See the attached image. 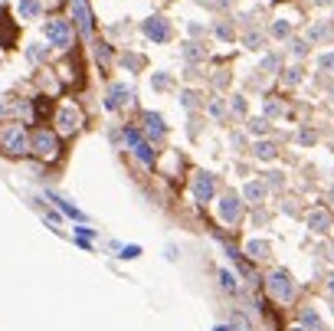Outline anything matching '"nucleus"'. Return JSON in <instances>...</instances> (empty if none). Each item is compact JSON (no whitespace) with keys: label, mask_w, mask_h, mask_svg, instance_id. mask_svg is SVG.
Segmentation results:
<instances>
[{"label":"nucleus","mask_w":334,"mask_h":331,"mask_svg":"<svg viewBox=\"0 0 334 331\" xmlns=\"http://www.w3.org/2000/svg\"><path fill=\"white\" fill-rule=\"evenodd\" d=\"M328 292H331V295H334V276L328 279Z\"/></svg>","instance_id":"28"},{"label":"nucleus","mask_w":334,"mask_h":331,"mask_svg":"<svg viewBox=\"0 0 334 331\" xmlns=\"http://www.w3.org/2000/svg\"><path fill=\"white\" fill-rule=\"evenodd\" d=\"M0 148L7 151V154H13V158L26 154V151H30V138H26V128H23V125H16V121L3 125V128H0Z\"/></svg>","instance_id":"1"},{"label":"nucleus","mask_w":334,"mask_h":331,"mask_svg":"<svg viewBox=\"0 0 334 331\" xmlns=\"http://www.w3.org/2000/svg\"><path fill=\"white\" fill-rule=\"evenodd\" d=\"M220 282H223V289H236V279L229 272H220Z\"/></svg>","instance_id":"22"},{"label":"nucleus","mask_w":334,"mask_h":331,"mask_svg":"<svg viewBox=\"0 0 334 331\" xmlns=\"http://www.w3.org/2000/svg\"><path fill=\"white\" fill-rule=\"evenodd\" d=\"M194 194H197V200H210L213 197V177L210 174H197V181H194Z\"/></svg>","instance_id":"11"},{"label":"nucleus","mask_w":334,"mask_h":331,"mask_svg":"<svg viewBox=\"0 0 334 331\" xmlns=\"http://www.w3.org/2000/svg\"><path fill=\"white\" fill-rule=\"evenodd\" d=\"M246 252L252 256V259H262L265 252H269V246H265V243H259V239H252V243L246 246Z\"/></svg>","instance_id":"18"},{"label":"nucleus","mask_w":334,"mask_h":331,"mask_svg":"<svg viewBox=\"0 0 334 331\" xmlns=\"http://www.w3.org/2000/svg\"><path fill=\"white\" fill-rule=\"evenodd\" d=\"M154 86H157V89H167V86H171V79H167V76H157Z\"/></svg>","instance_id":"26"},{"label":"nucleus","mask_w":334,"mask_h":331,"mask_svg":"<svg viewBox=\"0 0 334 331\" xmlns=\"http://www.w3.org/2000/svg\"><path fill=\"white\" fill-rule=\"evenodd\" d=\"M72 16H76V23H79V30L86 33H92V13H89V7H86V0H72Z\"/></svg>","instance_id":"9"},{"label":"nucleus","mask_w":334,"mask_h":331,"mask_svg":"<svg viewBox=\"0 0 334 331\" xmlns=\"http://www.w3.org/2000/svg\"><path fill=\"white\" fill-rule=\"evenodd\" d=\"M265 197V187L259 181H252V184H246V200H252V204H259V200Z\"/></svg>","instance_id":"16"},{"label":"nucleus","mask_w":334,"mask_h":331,"mask_svg":"<svg viewBox=\"0 0 334 331\" xmlns=\"http://www.w3.org/2000/svg\"><path fill=\"white\" fill-rule=\"evenodd\" d=\"M217 331H229V328H217Z\"/></svg>","instance_id":"29"},{"label":"nucleus","mask_w":334,"mask_h":331,"mask_svg":"<svg viewBox=\"0 0 334 331\" xmlns=\"http://www.w3.org/2000/svg\"><path fill=\"white\" fill-rule=\"evenodd\" d=\"M144 131H148L151 138H161L164 134V118L154 115V111H148V115H144Z\"/></svg>","instance_id":"12"},{"label":"nucleus","mask_w":334,"mask_h":331,"mask_svg":"<svg viewBox=\"0 0 334 331\" xmlns=\"http://www.w3.org/2000/svg\"><path fill=\"white\" fill-rule=\"evenodd\" d=\"M239 213H242V204L236 194H229V197L220 200V217H223V223H236L239 220Z\"/></svg>","instance_id":"7"},{"label":"nucleus","mask_w":334,"mask_h":331,"mask_svg":"<svg viewBox=\"0 0 334 331\" xmlns=\"http://www.w3.org/2000/svg\"><path fill=\"white\" fill-rule=\"evenodd\" d=\"M321 66H325V69H334V53H328V56H321Z\"/></svg>","instance_id":"24"},{"label":"nucleus","mask_w":334,"mask_h":331,"mask_svg":"<svg viewBox=\"0 0 334 331\" xmlns=\"http://www.w3.org/2000/svg\"><path fill=\"white\" fill-rule=\"evenodd\" d=\"M288 33V23H275V36H285Z\"/></svg>","instance_id":"27"},{"label":"nucleus","mask_w":334,"mask_h":331,"mask_svg":"<svg viewBox=\"0 0 334 331\" xmlns=\"http://www.w3.org/2000/svg\"><path fill=\"white\" fill-rule=\"evenodd\" d=\"M184 105H187V109H194V105H197V95L194 92H184Z\"/></svg>","instance_id":"23"},{"label":"nucleus","mask_w":334,"mask_h":331,"mask_svg":"<svg viewBox=\"0 0 334 331\" xmlns=\"http://www.w3.org/2000/svg\"><path fill=\"white\" fill-rule=\"evenodd\" d=\"M308 223H311V229H315V233H328V223H331V220H328V213H325V210H315Z\"/></svg>","instance_id":"14"},{"label":"nucleus","mask_w":334,"mask_h":331,"mask_svg":"<svg viewBox=\"0 0 334 331\" xmlns=\"http://www.w3.org/2000/svg\"><path fill=\"white\" fill-rule=\"evenodd\" d=\"M79 121H82V115H79L76 105H62V109L56 111V125H59L62 134H72L79 128Z\"/></svg>","instance_id":"6"},{"label":"nucleus","mask_w":334,"mask_h":331,"mask_svg":"<svg viewBox=\"0 0 334 331\" xmlns=\"http://www.w3.org/2000/svg\"><path fill=\"white\" fill-rule=\"evenodd\" d=\"M39 13H43L39 0H20V16H26V20H36Z\"/></svg>","instance_id":"13"},{"label":"nucleus","mask_w":334,"mask_h":331,"mask_svg":"<svg viewBox=\"0 0 334 331\" xmlns=\"http://www.w3.org/2000/svg\"><path fill=\"white\" fill-rule=\"evenodd\" d=\"M302 322H305V325H311L315 331L321 328V322H318V315H315V312H305V315H302Z\"/></svg>","instance_id":"21"},{"label":"nucleus","mask_w":334,"mask_h":331,"mask_svg":"<svg viewBox=\"0 0 334 331\" xmlns=\"http://www.w3.org/2000/svg\"><path fill=\"white\" fill-rule=\"evenodd\" d=\"M269 292H272L275 302H292L295 299V282L288 276L285 269H275L272 276H269Z\"/></svg>","instance_id":"2"},{"label":"nucleus","mask_w":334,"mask_h":331,"mask_svg":"<svg viewBox=\"0 0 334 331\" xmlns=\"http://www.w3.org/2000/svg\"><path fill=\"white\" fill-rule=\"evenodd\" d=\"M144 33H148L151 40H157V43L171 40V26H167V20H164V16H154V20H148V23H144Z\"/></svg>","instance_id":"8"},{"label":"nucleus","mask_w":334,"mask_h":331,"mask_svg":"<svg viewBox=\"0 0 334 331\" xmlns=\"http://www.w3.org/2000/svg\"><path fill=\"white\" fill-rule=\"evenodd\" d=\"M30 148L36 151V154H39V158H43V161H53L56 154H59V141H56V134H53V131H46V128L33 134Z\"/></svg>","instance_id":"3"},{"label":"nucleus","mask_w":334,"mask_h":331,"mask_svg":"<svg viewBox=\"0 0 334 331\" xmlns=\"http://www.w3.org/2000/svg\"><path fill=\"white\" fill-rule=\"evenodd\" d=\"M124 102H131V89L124 86V82H118V86H111V89H109V102H105V105H109V109L115 111V109H121Z\"/></svg>","instance_id":"10"},{"label":"nucleus","mask_w":334,"mask_h":331,"mask_svg":"<svg viewBox=\"0 0 334 331\" xmlns=\"http://www.w3.org/2000/svg\"><path fill=\"white\" fill-rule=\"evenodd\" d=\"M256 154L262 161H272L275 154H279V151H275V144H269V141H262V144H256Z\"/></svg>","instance_id":"17"},{"label":"nucleus","mask_w":334,"mask_h":331,"mask_svg":"<svg viewBox=\"0 0 334 331\" xmlns=\"http://www.w3.org/2000/svg\"><path fill=\"white\" fill-rule=\"evenodd\" d=\"M124 141L131 144V151H134V158L141 161V164H154V151H151V144L141 138L138 131H131V128H124Z\"/></svg>","instance_id":"5"},{"label":"nucleus","mask_w":334,"mask_h":331,"mask_svg":"<svg viewBox=\"0 0 334 331\" xmlns=\"http://www.w3.org/2000/svg\"><path fill=\"white\" fill-rule=\"evenodd\" d=\"M292 331H302V328H292Z\"/></svg>","instance_id":"31"},{"label":"nucleus","mask_w":334,"mask_h":331,"mask_svg":"<svg viewBox=\"0 0 334 331\" xmlns=\"http://www.w3.org/2000/svg\"><path fill=\"white\" fill-rule=\"evenodd\" d=\"M331 36V26H315L311 30V40H328Z\"/></svg>","instance_id":"20"},{"label":"nucleus","mask_w":334,"mask_h":331,"mask_svg":"<svg viewBox=\"0 0 334 331\" xmlns=\"http://www.w3.org/2000/svg\"><path fill=\"white\" fill-rule=\"evenodd\" d=\"M49 200H53V204H59V210H62V213H69V217H82V213H79L76 207L69 204V200H62V197H56V194H49Z\"/></svg>","instance_id":"19"},{"label":"nucleus","mask_w":334,"mask_h":331,"mask_svg":"<svg viewBox=\"0 0 334 331\" xmlns=\"http://www.w3.org/2000/svg\"><path fill=\"white\" fill-rule=\"evenodd\" d=\"M30 59H33V63H39V59H43V49H39V46H30Z\"/></svg>","instance_id":"25"},{"label":"nucleus","mask_w":334,"mask_h":331,"mask_svg":"<svg viewBox=\"0 0 334 331\" xmlns=\"http://www.w3.org/2000/svg\"><path fill=\"white\" fill-rule=\"evenodd\" d=\"M229 331H252V322H249L242 312H233V318H229Z\"/></svg>","instance_id":"15"},{"label":"nucleus","mask_w":334,"mask_h":331,"mask_svg":"<svg viewBox=\"0 0 334 331\" xmlns=\"http://www.w3.org/2000/svg\"><path fill=\"white\" fill-rule=\"evenodd\" d=\"M331 259H334V256H331Z\"/></svg>","instance_id":"32"},{"label":"nucleus","mask_w":334,"mask_h":331,"mask_svg":"<svg viewBox=\"0 0 334 331\" xmlns=\"http://www.w3.org/2000/svg\"><path fill=\"white\" fill-rule=\"evenodd\" d=\"M46 40H49V46L66 49V46L72 43V30H69V23H66V20H49V23H46Z\"/></svg>","instance_id":"4"},{"label":"nucleus","mask_w":334,"mask_h":331,"mask_svg":"<svg viewBox=\"0 0 334 331\" xmlns=\"http://www.w3.org/2000/svg\"><path fill=\"white\" fill-rule=\"evenodd\" d=\"M331 312H334V302H331Z\"/></svg>","instance_id":"30"}]
</instances>
